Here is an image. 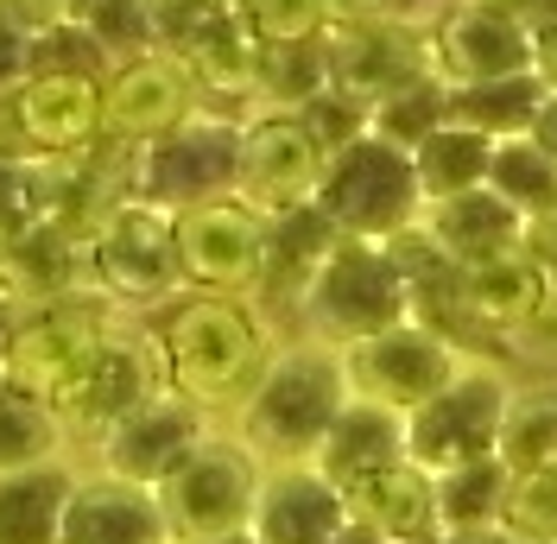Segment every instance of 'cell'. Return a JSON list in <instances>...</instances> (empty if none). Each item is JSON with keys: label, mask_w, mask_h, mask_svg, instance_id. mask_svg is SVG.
<instances>
[{"label": "cell", "mask_w": 557, "mask_h": 544, "mask_svg": "<svg viewBox=\"0 0 557 544\" xmlns=\"http://www.w3.org/2000/svg\"><path fill=\"white\" fill-rule=\"evenodd\" d=\"M114 317H127V310L102 305V298L13 310V330H7V348H0V374L13 380V386H26V393H38V399H51L108 342Z\"/></svg>", "instance_id": "9a60e30c"}, {"label": "cell", "mask_w": 557, "mask_h": 544, "mask_svg": "<svg viewBox=\"0 0 557 544\" xmlns=\"http://www.w3.org/2000/svg\"><path fill=\"white\" fill-rule=\"evenodd\" d=\"M507 393L513 374L494 355H469V368L424 406L406 418V462L424 475H450L462 462H482L500 443V418H507Z\"/></svg>", "instance_id": "ba28073f"}, {"label": "cell", "mask_w": 557, "mask_h": 544, "mask_svg": "<svg viewBox=\"0 0 557 544\" xmlns=\"http://www.w3.org/2000/svg\"><path fill=\"white\" fill-rule=\"evenodd\" d=\"M343 526H348V500L311 462L260 475V500H253V526H247L253 544H330Z\"/></svg>", "instance_id": "44dd1931"}, {"label": "cell", "mask_w": 557, "mask_h": 544, "mask_svg": "<svg viewBox=\"0 0 557 544\" xmlns=\"http://www.w3.org/2000/svg\"><path fill=\"white\" fill-rule=\"evenodd\" d=\"M197 108H203V96H197L190 70L177 64L172 51H139V58L108 70L102 83V127H108V146H121V152H139V146L165 139Z\"/></svg>", "instance_id": "e0dca14e"}, {"label": "cell", "mask_w": 557, "mask_h": 544, "mask_svg": "<svg viewBox=\"0 0 557 544\" xmlns=\"http://www.w3.org/2000/svg\"><path fill=\"white\" fill-rule=\"evenodd\" d=\"M45 228V209H38V165L33 159H7L0 152V247L20 235Z\"/></svg>", "instance_id": "8d00e7d4"}, {"label": "cell", "mask_w": 557, "mask_h": 544, "mask_svg": "<svg viewBox=\"0 0 557 544\" xmlns=\"http://www.w3.org/2000/svg\"><path fill=\"white\" fill-rule=\"evenodd\" d=\"M96 298V267H89V235L83 228H33V235L0 247V305L38 310Z\"/></svg>", "instance_id": "d6986e66"}, {"label": "cell", "mask_w": 557, "mask_h": 544, "mask_svg": "<svg viewBox=\"0 0 557 544\" xmlns=\"http://www.w3.org/2000/svg\"><path fill=\"white\" fill-rule=\"evenodd\" d=\"M58 544H172V532H165L159 494L83 469L76 487H70Z\"/></svg>", "instance_id": "7402d4cb"}, {"label": "cell", "mask_w": 557, "mask_h": 544, "mask_svg": "<svg viewBox=\"0 0 557 544\" xmlns=\"http://www.w3.org/2000/svg\"><path fill=\"white\" fill-rule=\"evenodd\" d=\"M444 7H462V13H500V20H525L532 0H444Z\"/></svg>", "instance_id": "f6af8a7d"}, {"label": "cell", "mask_w": 557, "mask_h": 544, "mask_svg": "<svg viewBox=\"0 0 557 544\" xmlns=\"http://www.w3.org/2000/svg\"><path fill=\"white\" fill-rule=\"evenodd\" d=\"M260 462L247 456L228 431L215 437L159 487V512L172 544H209V539H235L253 526V500H260Z\"/></svg>", "instance_id": "4fadbf2b"}, {"label": "cell", "mask_w": 557, "mask_h": 544, "mask_svg": "<svg viewBox=\"0 0 557 544\" xmlns=\"http://www.w3.org/2000/svg\"><path fill=\"white\" fill-rule=\"evenodd\" d=\"M159 368H165V393H177L184 406H197L203 418L228 424L242 399L253 393V380L273 361V323L253 298H215V292H184L165 310L146 317Z\"/></svg>", "instance_id": "6da1fadb"}, {"label": "cell", "mask_w": 557, "mask_h": 544, "mask_svg": "<svg viewBox=\"0 0 557 544\" xmlns=\"http://www.w3.org/2000/svg\"><path fill=\"white\" fill-rule=\"evenodd\" d=\"M399 323H412V285L386 240H336L311 272L305 298L292 305V336L323 342L336 355Z\"/></svg>", "instance_id": "3957f363"}, {"label": "cell", "mask_w": 557, "mask_h": 544, "mask_svg": "<svg viewBox=\"0 0 557 544\" xmlns=\"http://www.w3.org/2000/svg\"><path fill=\"white\" fill-rule=\"evenodd\" d=\"M437 544H520L507 526H462V532H437Z\"/></svg>", "instance_id": "ee69618b"}, {"label": "cell", "mask_w": 557, "mask_h": 544, "mask_svg": "<svg viewBox=\"0 0 557 544\" xmlns=\"http://www.w3.org/2000/svg\"><path fill=\"white\" fill-rule=\"evenodd\" d=\"M393 462H406V418L368 406V399H348L343 418L330 424V437H323L311 469L330 481L336 494H348L355 481L381 475V469H393Z\"/></svg>", "instance_id": "603a6c76"}, {"label": "cell", "mask_w": 557, "mask_h": 544, "mask_svg": "<svg viewBox=\"0 0 557 544\" xmlns=\"http://www.w3.org/2000/svg\"><path fill=\"white\" fill-rule=\"evenodd\" d=\"M552 475H557V469H552Z\"/></svg>", "instance_id": "681fc988"}, {"label": "cell", "mask_w": 557, "mask_h": 544, "mask_svg": "<svg viewBox=\"0 0 557 544\" xmlns=\"http://www.w3.org/2000/svg\"><path fill=\"white\" fill-rule=\"evenodd\" d=\"M469 355H482V348H462L456 336H444V330H431V323L412 317L399 330H381V336L343 348L348 399H368V406H381V411L412 418L424 399H437L469 368Z\"/></svg>", "instance_id": "30bf717a"}, {"label": "cell", "mask_w": 557, "mask_h": 544, "mask_svg": "<svg viewBox=\"0 0 557 544\" xmlns=\"http://www.w3.org/2000/svg\"><path fill=\"white\" fill-rule=\"evenodd\" d=\"M348 406V380H343V355L323 342H278L267 374L253 380V393L242 399V411L222 424L228 437L242 443L260 469H298L317 462V449L330 437V424Z\"/></svg>", "instance_id": "7a4b0ae2"}, {"label": "cell", "mask_w": 557, "mask_h": 544, "mask_svg": "<svg viewBox=\"0 0 557 544\" xmlns=\"http://www.w3.org/2000/svg\"><path fill=\"white\" fill-rule=\"evenodd\" d=\"M215 431H222L215 418H203L197 406H184L177 393H159V399H146L139 411H127L108 437L89 443V449H96L89 469L108 475V481H127V487L159 494V487H165Z\"/></svg>", "instance_id": "2e32d148"}, {"label": "cell", "mask_w": 557, "mask_h": 544, "mask_svg": "<svg viewBox=\"0 0 557 544\" xmlns=\"http://www.w3.org/2000/svg\"><path fill=\"white\" fill-rule=\"evenodd\" d=\"M330 544H386V539L374 532V526H361V519H348V526H343V532H336Z\"/></svg>", "instance_id": "bcb514c9"}, {"label": "cell", "mask_w": 557, "mask_h": 544, "mask_svg": "<svg viewBox=\"0 0 557 544\" xmlns=\"http://www.w3.org/2000/svg\"><path fill=\"white\" fill-rule=\"evenodd\" d=\"M532 76L557 96V26H539L532 33Z\"/></svg>", "instance_id": "b9f144b4"}, {"label": "cell", "mask_w": 557, "mask_h": 544, "mask_svg": "<svg viewBox=\"0 0 557 544\" xmlns=\"http://www.w3.org/2000/svg\"><path fill=\"white\" fill-rule=\"evenodd\" d=\"M336 240H343V235H336L317 209L278 215L273 240H267V272H260V292H253V305L267 310V323H273V310H292L298 298H305L311 272L323 267V254H330Z\"/></svg>", "instance_id": "484cf974"}, {"label": "cell", "mask_w": 557, "mask_h": 544, "mask_svg": "<svg viewBox=\"0 0 557 544\" xmlns=\"http://www.w3.org/2000/svg\"><path fill=\"white\" fill-rule=\"evenodd\" d=\"M525 139H532V146H539V152H545V159L557 165V96H552V89H545V102H539V121H532V134H525Z\"/></svg>", "instance_id": "7bdbcfd3"}, {"label": "cell", "mask_w": 557, "mask_h": 544, "mask_svg": "<svg viewBox=\"0 0 557 544\" xmlns=\"http://www.w3.org/2000/svg\"><path fill=\"white\" fill-rule=\"evenodd\" d=\"M323 26H361V20H381L393 13V0H317Z\"/></svg>", "instance_id": "ab89813d"}, {"label": "cell", "mask_w": 557, "mask_h": 544, "mask_svg": "<svg viewBox=\"0 0 557 544\" xmlns=\"http://www.w3.org/2000/svg\"><path fill=\"white\" fill-rule=\"evenodd\" d=\"M431 487H437V532H462V526H500L513 475L494 456H482L450 475H431Z\"/></svg>", "instance_id": "4dcf8cb0"}, {"label": "cell", "mask_w": 557, "mask_h": 544, "mask_svg": "<svg viewBox=\"0 0 557 544\" xmlns=\"http://www.w3.org/2000/svg\"><path fill=\"white\" fill-rule=\"evenodd\" d=\"M165 393V368H159V348H152V330L146 317H114L108 342L76 368V374L45 399L58 411L70 443H96L108 437L127 411H139L146 399Z\"/></svg>", "instance_id": "52a82bcc"}, {"label": "cell", "mask_w": 557, "mask_h": 544, "mask_svg": "<svg viewBox=\"0 0 557 544\" xmlns=\"http://www.w3.org/2000/svg\"><path fill=\"white\" fill-rule=\"evenodd\" d=\"M418 235L462 272V267H482V260H500V254H520L532 240V222L500 190L482 184V190H462V197H444V203H424L418 209Z\"/></svg>", "instance_id": "ffe728a7"}, {"label": "cell", "mask_w": 557, "mask_h": 544, "mask_svg": "<svg viewBox=\"0 0 557 544\" xmlns=\"http://www.w3.org/2000/svg\"><path fill=\"white\" fill-rule=\"evenodd\" d=\"M418 209H424V197H418L412 152L374 134H355L348 146L330 152L317 215L343 240H399L406 228H418Z\"/></svg>", "instance_id": "5b68a950"}, {"label": "cell", "mask_w": 557, "mask_h": 544, "mask_svg": "<svg viewBox=\"0 0 557 544\" xmlns=\"http://www.w3.org/2000/svg\"><path fill=\"white\" fill-rule=\"evenodd\" d=\"M487 190H500V197L520 209L525 222H545V215H557V165L525 134L520 139H494V159H487Z\"/></svg>", "instance_id": "1f68e13d"}, {"label": "cell", "mask_w": 557, "mask_h": 544, "mask_svg": "<svg viewBox=\"0 0 557 544\" xmlns=\"http://www.w3.org/2000/svg\"><path fill=\"white\" fill-rule=\"evenodd\" d=\"M76 475H83L76 462H45V469L0 475V544H58Z\"/></svg>", "instance_id": "4316f807"}, {"label": "cell", "mask_w": 557, "mask_h": 544, "mask_svg": "<svg viewBox=\"0 0 557 544\" xmlns=\"http://www.w3.org/2000/svg\"><path fill=\"white\" fill-rule=\"evenodd\" d=\"M444 121H450V89H444L437 76L399 89V96H386L381 108H368V134L386 139V146H399V152H418Z\"/></svg>", "instance_id": "d6a6232c"}, {"label": "cell", "mask_w": 557, "mask_h": 544, "mask_svg": "<svg viewBox=\"0 0 557 544\" xmlns=\"http://www.w3.org/2000/svg\"><path fill=\"white\" fill-rule=\"evenodd\" d=\"M209 544H253V532H235V539H209Z\"/></svg>", "instance_id": "c3c4849f"}, {"label": "cell", "mask_w": 557, "mask_h": 544, "mask_svg": "<svg viewBox=\"0 0 557 544\" xmlns=\"http://www.w3.org/2000/svg\"><path fill=\"white\" fill-rule=\"evenodd\" d=\"M7 330H13V310L0 305V348H7Z\"/></svg>", "instance_id": "7dc6e473"}, {"label": "cell", "mask_w": 557, "mask_h": 544, "mask_svg": "<svg viewBox=\"0 0 557 544\" xmlns=\"http://www.w3.org/2000/svg\"><path fill=\"white\" fill-rule=\"evenodd\" d=\"M532 260L545 267V285H552V317H557V215H545V222H532Z\"/></svg>", "instance_id": "60d3db41"}, {"label": "cell", "mask_w": 557, "mask_h": 544, "mask_svg": "<svg viewBox=\"0 0 557 544\" xmlns=\"http://www.w3.org/2000/svg\"><path fill=\"white\" fill-rule=\"evenodd\" d=\"M431 70L444 89H487L532 76V26L500 13H462L444 7L431 20Z\"/></svg>", "instance_id": "ac0fdd59"}, {"label": "cell", "mask_w": 557, "mask_h": 544, "mask_svg": "<svg viewBox=\"0 0 557 544\" xmlns=\"http://www.w3.org/2000/svg\"><path fill=\"white\" fill-rule=\"evenodd\" d=\"M545 102V83L539 76H513V83H487V89H450V121L469 127L482 139H520L532 134Z\"/></svg>", "instance_id": "f546056e"}, {"label": "cell", "mask_w": 557, "mask_h": 544, "mask_svg": "<svg viewBox=\"0 0 557 544\" xmlns=\"http://www.w3.org/2000/svg\"><path fill=\"white\" fill-rule=\"evenodd\" d=\"M348 519L374 526L386 544H437V487L418 462H393L343 494Z\"/></svg>", "instance_id": "cb8c5ba5"}, {"label": "cell", "mask_w": 557, "mask_h": 544, "mask_svg": "<svg viewBox=\"0 0 557 544\" xmlns=\"http://www.w3.org/2000/svg\"><path fill=\"white\" fill-rule=\"evenodd\" d=\"M487 159H494V139L444 121V127L412 152L418 197H424V203H444V197H462V190H482L487 184Z\"/></svg>", "instance_id": "f1b7e54d"}, {"label": "cell", "mask_w": 557, "mask_h": 544, "mask_svg": "<svg viewBox=\"0 0 557 544\" xmlns=\"http://www.w3.org/2000/svg\"><path fill=\"white\" fill-rule=\"evenodd\" d=\"M235 165H242V114L197 108L184 127L139 146L127 165V197H146L159 209H190L209 197H235Z\"/></svg>", "instance_id": "9c48e42d"}, {"label": "cell", "mask_w": 557, "mask_h": 544, "mask_svg": "<svg viewBox=\"0 0 557 544\" xmlns=\"http://www.w3.org/2000/svg\"><path fill=\"white\" fill-rule=\"evenodd\" d=\"M500 526L520 544H557V475H525L507 487Z\"/></svg>", "instance_id": "d590c367"}, {"label": "cell", "mask_w": 557, "mask_h": 544, "mask_svg": "<svg viewBox=\"0 0 557 544\" xmlns=\"http://www.w3.org/2000/svg\"><path fill=\"white\" fill-rule=\"evenodd\" d=\"M235 20L247 26V38L267 45H311L323 38V13L317 0H235Z\"/></svg>", "instance_id": "e575fe53"}, {"label": "cell", "mask_w": 557, "mask_h": 544, "mask_svg": "<svg viewBox=\"0 0 557 544\" xmlns=\"http://www.w3.org/2000/svg\"><path fill=\"white\" fill-rule=\"evenodd\" d=\"M26 33H64L76 26V13H83V0H0Z\"/></svg>", "instance_id": "f35d334b"}, {"label": "cell", "mask_w": 557, "mask_h": 544, "mask_svg": "<svg viewBox=\"0 0 557 544\" xmlns=\"http://www.w3.org/2000/svg\"><path fill=\"white\" fill-rule=\"evenodd\" d=\"M323 76H330V96L348 108H381L386 96L431 83V26L424 20H361V26H323Z\"/></svg>", "instance_id": "7c38bea8"}, {"label": "cell", "mask_w": 557, "mask_h": 544, "mask_svg": "<svg viewBox=\"0 0 557 544\" xmlns=\"http://www.w3.org/2000/svg\"><path fill=\"white\" fill-rule=\"evenodd\" d=\"M267 240L273 222L242 197H209V203L177 209V267L184 292H215V298H253L267 272Z\"/></svg>", "instance_id": "5bb4252c"}, {"label": "cell", "mask_w": 557, "mask_h": 544, "mask_svg": "<svg viewBox=\"0 0 557 544\" xmlns=\"http://www.w3.org/2000/svg\"><path fill=\"white\" fill-rule=\"evenodd\" d=\"M494 462L513 481L552 475L557 469V374L513 380L507 418H500V443H494Z\"/></svg>", "instance_id": "d4e9b609"}, {"label": "cell", "mask_w": 557, "mask_h": 544, "mask_svg": "<svg viewBox=\"0 0 557 544\" xmlns=\"http://www.w3.org/2000/svg\"><path fill=\"white\" fill-rule=\"evenodd\" d=\"M33 51H38V33H26V26L0 7V96H13V89L33 76Z\"/></svg>", "instance_id": "74e56055"}, {"label": "cell", "mask_w": 557, "mask_h": 544, "mask_svg": "<svg viewBox=\"0 0 557 544\" xmlns=\"http://www.w3.org/2000/svg\"><path fill=\"white\" fill-rule=\"evenodd\" d=\"M323 165H330V146L311 134L305 114H292V108H253V114H242L235 197L247 209H260L267 222L298 215V209H317Z\"/></svg>", "instance_id": "8fae6325"}, {"label": "cell", "mask_w": 557, "mask_h": 544, "mask_svg": "<svg viewBox=\"0 0 557 544\" xmlns=\"http://www.w3.org/2000/svg\"><path fill=\"white\" fill-rule=\"evenodd\" d=\"M45 462H70V437L58 424V411L0 374V475L45 469Z\"/></svg>", "instance_id": "83f0119b"}, {"label": "cell", "mask_w": 557, "mask_h": 544, "mask_svg": "<svg viewBox=\"0 0 557 544\" xmlns=\"http://www.w3.org/2000/svg\"><path fill=\"white\" fill-rule=\"evenodd\" d=\"M102 83L83 70H33L13 96H0V152L38 165H83L108 146Z\"/></svg>", "instance_id": "8992f818"}, {"label": "cell", "mask_w": 557, "mask_h": 544, "mask_svg": "<svg viewBox=\"0 0 557 544\" xmlns=\"http://www.w3.org/2000/svg\"><path fill=\"white\" fill-rule=\"evenodd\" d=\"M89 267H96V298L127 317H152L172 298H184V267H177V215L146 197H114L89 228Z\"/></svg>", "instance_id": "277c9868"}, {"label": "cell", "mask_w": 557, "mask_h": 544, "mask_svg": "<svg viewBox=\"0 0 557 544\" xmlns=\"http://www.w3.org/2000/svg\"><path fill=\"white\" fill-rule=\"evenodd\" d=\"M76 33L89 38L108 58V70L152 51V26H146V0H83L76 13Z\"/></svg>", "instance_id": "836d02e7"}]
</instances>
